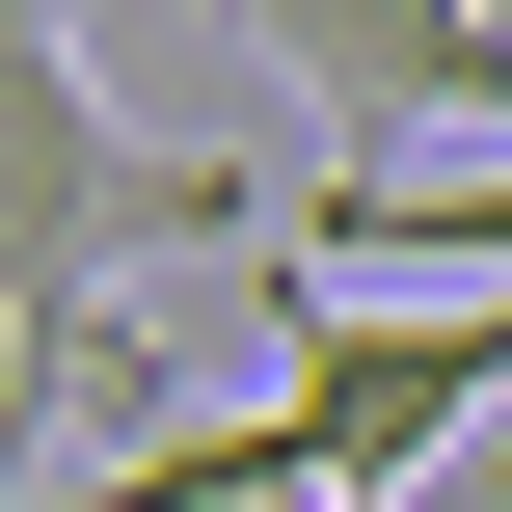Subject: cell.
<instances>
[{"label":"cell","mask_w":512,"mask_h":512,"mask_svg":"<svg viewBox=\"0 0 512 512\" xmlns=\"http://www.w3.org/2000/svg\"><path fill=\"white\" fill-rule=\"evenodd\" d=\"M162 243H243L270 270V189L243 162H162L108 81H81V0H0V432L108 378V297Z\"/></svg>","instance_id":"1"},{"label":"cell","mask_w":512,"mask_h":512,"mask_svg":"<svg viewBox=\"0 0 512 512\" xmlns=\"http://www.w3.org/2000/svg\"><path fill=\"white\" fill-rule=\"evenodd\" d=\"M270 405H297L324 512H405L512 405V297H324V270H270Z\"/></svg>","instance_id":"2"},{"label":"cell","mask_w":512,"mask_h":512,"mask_svg":"<svg viewBox=\"0 0 512 512\" xmlns=\"http://www.w3.org/2000/svg\"><path fill=\"white\" fill-rule=\"evenodd\" d=\"M270 81L351 108V162H512V27L486 0H243Z\"/></svg>","instance_id":"3"},{"label":"cell","mask_w":512,"mask_h":512,"mask_svg":"<svg viewBox=\"0 0 512 512\" xmlns=\"http://www.w3.org/2000/svg\"><path fill=\"white\" fill-rule=\"evenodd\" d=\"M270 270H486L512 297V162H324V189H270Z\"/></svg>","instance_id":"4"},{"label":"cell","mask_w":512,"mask_h":512,"mask_svg":"<svg viewBox=\"0 0 512 512\" xmlns=\"http://www.w3.org/2000/svg\"><path fill=\"white\" fill-rule=\"evenodd\" d=\"M486 27H512V0H486Z\"/></svg>","instance_id":"5"}]
</instances>
